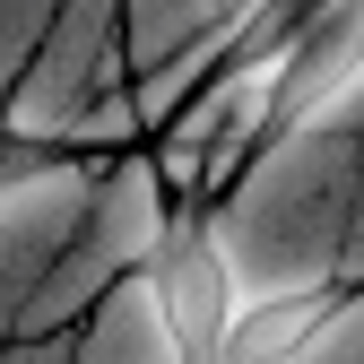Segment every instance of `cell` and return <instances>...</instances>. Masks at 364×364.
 Instances as JSON below:
<instances>
[{
  "label": "cell",
  "instance_id": "cell-8",
  "mask_svg": "<svg viewBox=\"0 0 364 364\" xmlns=\"http://www.w3.org/2000/svg\"><path fill=\"white\" fill-rule=\"evenodd\" d=\"M260 364H364V278H355V287H338L321 321H312L295 347L260 355Z\"/></svg>",
  "mask_w": 364,
  "mask_h": 364
},
{
  "label": "cell",
  "instance_id": "cell-6",
  "mask_svg": "<svg viewBox=\"0 0 364 364\" xmlns=\"http://www.w3.org/2000/svg\"><path fill=\"white\" fill-rule=\"evenodd\" d=\"M70 364H191V355H182L173 312H165L156 260L130 269L122 287H105L96 304L78 312V330H70Z\"/></svg>",
  "mask_w": 364,
  "mask_h": 364
},
{
  "label": "cell",
  "instance_id": "cell-11",
  "mask_svg": "<svg viewBox=\"0 0 364 364\" xmlns=\"http://www.w3.org/2000/svg\"><path fill=\"white\" fill-rule=\"evenodd\" d=\"M364 278V173H355V225H347V287Z\"/></svg>",
  "mask_w": 364,
  "mask_h": 364
},
{
  "label": "cell",
  "instance_id": "cell-3",
  "mask_svg": "<svg viewBox=\"0 0 364 364\" xmlns=\"http://www.w3.org/2000/svg\"><path fill=\"white\" fill-rule=\"evenodd\" d=\"M105 182V156H78V148H35L0 130V338L26 330V312L53 278L61 243L78 235L87 200Z\"/></svg>",
  "mask_w": 364,
  "mask_h": 364
},
{
  "label": "cell",
  "instance_id": "cell-2",
  "mask_svg": "<svg viewBox=\"0 0 364 364\" xmlns=\"http://www.w3.org/2000/svg\"><path fill=\"white\" fill-rule=\"evenodd\" d=\"M173 208H182V200H173L156 148H122V156H105V182H96V200H87L78 235L61 243L53 278H43V295H35V312H26V330H78V312L96 304L105 287H122L130 269L156 260Z\"/></svg>",
  "mask_w": 364,
  "mask_h": 364
},
{
  "label": "cell",
  "instance_id": "cell-7",
  "mask_svg": "<svg viewBox=\"0 0 364 364\" xmlns=\"http://www.w3.org/2000/svg\"><path fill=\"white\" fill-rule=\"evenodd\" d=\"M225 0H130V70H156L191 43Z\"/></svg>",
  "mask_w": 364,
  "mask_h": 364
},
{
  "label": "cell",
  "instance_id": "cell-9",
  "mask_svg": "<svg viewBox=\"0 0 364 364\" xmlns=\"http://www.w3.org/2000/svg\"><path fill=\"white\" fill-rule=\"evenodd\" d=\"M53 18H61V0H0V113H9L18 70L35 61V43L53 35Z\"/></svg>",
  "mask_w": 364,
  "mask_h": 364
},
{
  "label": "cell",
  "instance_id": "cell-1",
  "mask_svg": "<svg viewBox=\"0 0 364 364\" xmlns=\"http://www.w3.org/2000/svg\"><path fill=\"white\" fill-rule=\"evenodd\" d=\"M355 173H364V130H338V122H287L243 156V173L208 200L243 312L278 295L347 287Z\"/></svg>",
  "mask_w": 364,
  "mask_h": 364
},
{
  "label": "cell",
  "instance_id": "cell-10",
  "mask_svg": "<svg viewBox=\"0 0 364 364\" xmlns=\"http://www.w3.org/2000/svg\"><path fill=\"white\" fill-rule=\"evenodd\" d=\"M0 364H70V330H18V338H0Z\"/></svg>",
  "mask_w": 364,
  "mask_h": 364
},
{
  "label": "cell",
  "instance_id": "cell-4",
  "mask_svg": "<svg viewBox=\"0 0 364 364\" xmlns=\"http://www.w3.org/2000/svg\"><path fill=\"white\" fill-rule=\"evenodd\" d=\"M130 78H139L130 70V0H61L53 35L18 70V96L0 113V130L35 139V148H70V122Z\"/></svg>",
  "mask_w": 364,
  "mask_h": 364
},
{
  "label": "cell",
  "instance_id": "cell-5",
  "mask_svg": "<svg viewBox=\"0 0 364 364\" xmlns=\"http://www.w3.org/2000/svg\"><path fill=\"white\" fill-rule=\"evenodd\" d=\"M156 287H165V312L182 330V355L191 364H225L235 321H243V287H235V260H225V243H217L208 200L173 208L165 243H156Z\"/></svg>",
  "mask_w": 364,
  "mask_h": 364
}]
</instances>
